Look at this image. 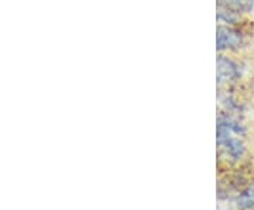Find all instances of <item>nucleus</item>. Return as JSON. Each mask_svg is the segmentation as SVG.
I'll return each mask as SVG.
<instances>
[{
  "label": "nucleus",
  "mask_w": 254,
  "mask_h": 210,
  "mask_svg": "<svg viewBox=\"0 0 254 210\" xmlns=\"http://www.w3.org/2000/svg\"><path fill=\"white\" fill-rule=\"evenodd\" d=\"M242 66L226 54H219L216 59V82L219 88L222 86H232L240 81L242 78Z\"/></svg>",
  "instance_id": "obj_2"
},
{
  "label": "nucleus",
  "mask_w": 254,
  "mask_h": 210,
  "mask_svg": "<svg viewBox=\"0 0 254 210\" xmlns=\"http://www.w3.org/2000/svg\"><path fill=\"white\" fill-rule=\"evenodd\" d=\"M254 0H216V7L226 9L243 16L253 10Z\"/></svg>",
  "instance_id": "obj_3"
},
{
  "label": "nucleus",
  "mask_w": 254,
  "mask_h": 210,
  "mask_svg": "<svg viewBox=\"0 0 254 210\" xmlns=\"http://www.w3.org/2000/svg\"><path fill=\"white\" fill-rule=\"evenodd\" d=\"M247 40L243 24L240 26H225L218 24L216 28V50L219 54L226 52H236L242 50Z\"/></svg>",
  "instance_id": "obj_1"
},
{
  "label": "nucleus",
  "mask_w": 254,
  "mask_h": 210,
  "mask_svg": "<svg viewBox=\"0 0 254 210\" xmlns=\"http://www.w3.org/2000/svg\"><path fill=\"white\" fill-rule=\"evenodd\" d=\"M236 205L240 210L254 209V186H249L240 192L236 199Z\"/></svg>",
  "instance_id": "obj_4"
}]
</instances>
